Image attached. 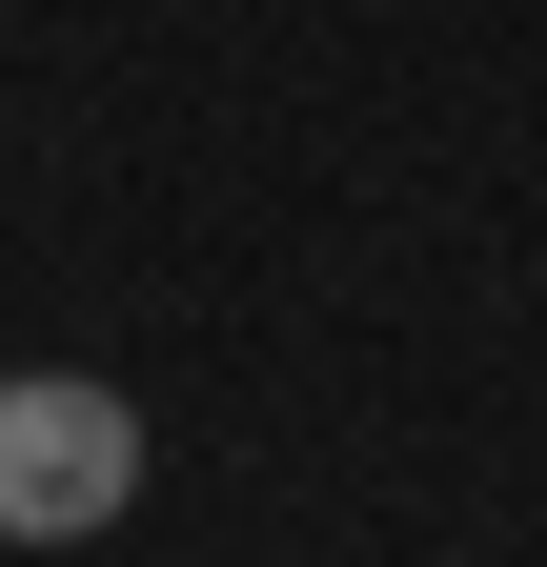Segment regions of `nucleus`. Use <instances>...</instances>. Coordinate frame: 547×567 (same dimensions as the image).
<instances>
[{"label":"nucleus","instance_id":"f257e3e1","mask_svg":"<svg viewBox=\"0 0 547 567\" xmlns=\"http://www.w3.org/2000/svg\"><path fill=\"white\" fill-rule=\"evenodd\" d=\"M143 507V405L102 365H21L0 385V547H102Z\"/></svg>","mask_w":547,"mask_h":567}]
</instances>
